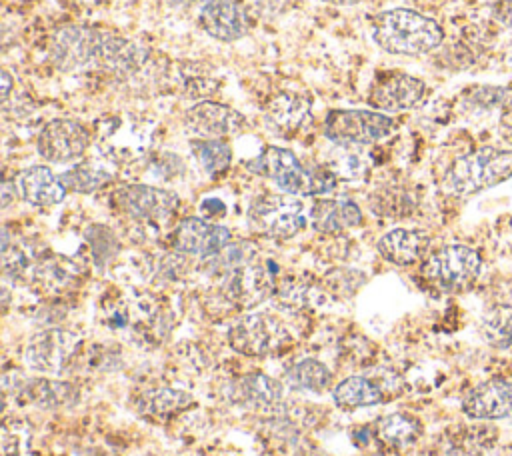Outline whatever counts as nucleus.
Segmentation results:
<instances>
[{
	"label": "nucleus",
	"instance_id": "obj_1",
	"mask_svg": "<svg viewBox=\"0 0 512 456\" xmlns=\"http://www.w3.org/2000/svg\"><path fill=\"white\" fill-rule=\"evenodd\" d=\"M150 58V50L124 36L80 24L58 28L50 40V60L62 72L108 70L130 76Z\"/></svg>",
	"mask_w": 512,
	"mask_h": 456
},
{
	"label": "nucleus",
	"instance_id": "obj_2",
	"mask_svg": "<svg viewBox=\"0 0 512 456\" xmlns=\"http://www.w3.org/2000/svg\"><path fill=\"white\" fill-rule=\"evenodd\" d=\"M374 42L390 52L402 56H422L442 44V26L410 8H392L380 12L372 22Z\"/></svg>",
	"mask_w": 512,
	"mask_h": 456
},
{
	"label": "nucleus",
	"instance_id": "obj_3",
	"mask_svg": "<svg viewBox=\"0 0 512 456\" xmlns=\"http://www.w3.org/2000/svg\"><path fill=\"white\" fill-rule=\"evenodd\" d=\"M512 176V152L498 148H478L456 158L442 178L446 192L454 196L476 194Z\"/></svg>",
	"mask_w": 512,
	"mask_h": 456
},
{
	"label": "nucleus",
	"instance_id": "obj_4",
	"mask_svg": "<svg viewBox=\"0 0 512 456\" xmlns=\"http://www.w3.org/2000/svg\"><path fill=\"white\" fill-rule=\"evenodd\" d=\"M250 166L268 176L286 194H324L336 184V176L326 168L308 170L294 152L278 146L266 148Z\"/></svg>",
	"mask_w": 512,
	"mask_h": 456
},
{
	"label": "nucleus",
	"instance_id": "obj_5",
	"mask_svg": "<svg viewBox=\"0 0 512 456\" xmlns=\"http://www.w3.org/2000/svg\"><path fill=\"white\" fill-rule=\"evenodd\" d=\"M248 224L270 238H290L306 226L302 200L294 194H262L248 208Z\"/></svg>",
	"mask_w": 512,
	"mask_h": 456
},
{
	"label": "nucleus",
	"instance_id": "obj_6",
	"mask_svg": "<svg viewBox=\"0 0 512 456\" xmlns=\"http://www.w3.org/2000/svg\"><path fill=\"white\" fill-rule=\"evenodd\" d=\"M392 130L394 120L374 110H330L324 118V136L338 146H366Z\"/></svg>",
	"mask_w": 512,
	"mask_h": 456
},
{
	"label": "nucleus",
	"instance_id": "obj_7",
	"mask_svg": "<svg viewBox=\"0 0 512 456\" xmlns=\"http://www.w3.org/2000/svg\"><path fill=\"white\" fill-rule=\"evenodd\" d=\"M480 256L464 244H448L428 256L422 274L440 290L460 292L474 284L480 274Z\"/></svg>",
	"mask_w": 512,
	"mask_h": 456
},
{
	"label": "nucleus",
	"instance_id": "obj_8",
	"mask_svg": "<svg viewBox=\"0 0 512 456\" xmlns=\"http://www.w3.org/2000/svg\"><path fill=\"white\" fill-rule=\"evenodd\" d=\"M290 340L288 328L272 314L254 312L242 316L228 332L230 346L248 356H262L280 350Z\"/></svg>",
	"mask_w": 512,
	"mask_h": 456
},
{
	"label": "nucleus",
	"instance_id": "obj_9",
	"mask_svg": "<svg viewBox=\"0 0 512 456\" xmlns=\"http://www.w3.org/2000/svg\"><path fill=\"white\" fill-rule=\"evenodd\" d=\"M90 146L88 130L72 118H54L38 134V152L56 164L78 160Z\"/></svg>",
	"mask_w": 512,
	"mask_h": 456
},
{
	"label": "nucleus",
	"instance_id": "obj_10",
	"mask_svg": "<svg viewBox=\"0 0 512 456\" xmlns=\"http://www.w3.org/2000/svg\"><path fill=\"white\" fill-rule=\"evenodd\" d=\"M244 124L246 120L240 112L212 100L198 102L184 114L186 130L198 140H224L238 134Z\"/></svg>",
	"mask_w": 512,
	"mask_h": 456
},
{
	"label": "nucleus",
	"instance_id": "obj_11",
	"mask_svg": "<svg viewBox=\"0 0 512 456\" xmlns=\"http://www.w3.org/2000/svg\"><path fill=\"white\" fill-rule=\"evenodd\" d=\"M114 202L124 214H128L134 220L160 222L178 208L180 200L170 190L146 184H130L118 188V192L114 194Z\"/></svg>",
	"mask_w": 512,
	"mask_h": 456
},
{
	"label": "nucleus",
	"instance_id": "obj_12",
	"mask_svg": "<svg viewBox=\"0 0 512 456\" xmlns=\"http://www.w3.org/2000/svg\"><path fill=\"white\" fill-rule=\"evenodd\" d=\"M80 338L68 330L48 328L34 334L24 348V362L38 372H60L72 358Z\"/></svg>",
	"mask_w": 512,
	"mask_h": 456
},
{
	"label": "nucleus",
	"instance_id": "obj_13",
	"mask_svg": "<svg viewBox=\"0 0 512 456\" xmlns=\"http://www.w3.org/2000/svg\"><path fill=\"white\" fill-rule=\"evenodd\" d=\"M152 126L132 116H114L100 128V150L110 160L132 158L148 148Z\"/></svg>",
	"mask_w": 512,
	"mask_h": 456
},
{
	"label": "nucleus",
	"instance_id": "obj_14",
	"mask_svg": "<svg viewBox=\"0 0 512 456\" xmlns=\"http://www.w3.org/2000/svg\"><path fill=\"white\" fill-rule=\"evenodd\" d=\"M230 238V230L220 224H212L202 218H186L174 232V248L184 254L210 260L230 244Z\"/></svg>",
	"mask_w": 512,
	"mask_h": 456
},
{
	"label": "nucleus",
	"instance_id": "obj_15",
	"mask_svg": "<svg viewBox=\"0 0 512 456\" xmlns=\"http://www.w3.org/2000/svg\"><path fill=\"white\" fill-rule=\"evenodd\" d=\"M424 92L426 86L420 78L404 72H392L372 84L368 92V102L378 110L402 112L418 106L424 98Z\"/></svg>",
	"mask_w": 512,
	"mask_h": 456
},
{
	"label": "nucleus",
	"instance_id": "obj_16",
	"mask_svg": "<svg viewBox=\"0 0 512 456\" xmlns=\"http://www.w3.org/2000/svg\"><path fill=\"white\" fill-rule=\"evenodd\" d=\"M462 410L476 420H494L512 414V380L490 378L474 386L464 396Z\"/></svg>",
	"mask_w": 512,
	"mask_h": 456
},
{
	"label": "nucleus",
	"instance_id": "obj_17",
	"mask_svg": "<svg viewBox=\"0 0 512 456\" xmlns=\"http://www.w3.org/2000/svg\"><path fill=\"white\" fill-rule=\"evenodd\" d=\"M270 290V274L262 264L254 260L224 270V292L240 306H254L262 302Z\"/></svg>",
	"mask_w": 512,
	"mask_h": 456
},
{
	"label": "nucleus",
	"instance_id": "obj_18",
	"mask_svg": "<svg viewBox=\"0 0 512 456\" xmlns=\"http://www.w3.org/2000/svg\"><path fill=\"white\" fill-rule=\"evenodd\" d=\"M198 24L220 42H234L248 30L246 14L236 0H206L198 10Z\"/></svg>",
	"mask_w": 512,
	"mask_h": 456
},
{
	"label": "nucleus",
	"instance_id": "obj_19",
	"mask_svg": "<svg viewBox=\"0 0 512 456\" xmlns=\"http://www.w3.org/2000/svg\"><path fill=\"white\" fill-rule=\"evenodd\" d=\"M282 392V384L266 374L242 376L228 388V396L234 404L258 412L274 410L282 400Z\"/></svg>",
	"mask_w": 512,
	"mask_h": 456
},
{
	"label": "nucleus",
	"instance_id": "obj_20",
	"mask_svg": "<svg viewBox=\"0 0 512 456\" xmlns=\"http://www.w3.org/2000/svg\"><path fill=\"white\" fill-rule=\"evenodd\" d=\"M264 120L272 132L292 136L310 120V98L296 92L276 94L264 110Z\"/></svg>",
	"mask_w": 512,
	"mask_h": 456
},
{
	"label": "nucleus",
	"instance_id": "obj_21",
	"mask_svg": "<svg viewBox=\"0 0 512 456\" xmlns=\"http://www.w3.org/2000/svg\"><path fill=\"white\" fill-rule=\"evenodd\" d=\"M18 194L34 206H52L64 200L66 186L62 178L56 176L46 166H30L22 170L16 178Z\"/></svg>",
	"mask_w": 512,
	"mask_h": 456
},
{
	"label": "nucleus",
	"instance_id": "obj_22",
	"mask_svg": "<svg viewBox=\"0 0 512 456\" xmlns=\"http://www.w3.org/2000/svg\"><path fill=\"white\" fill-rule=\"evenodd\" d=\"M428 244L430 238L422 230L394 228L378 240V252L396 266H410L426 254Z\"/></svg>",
	"mask_w": 512,
	"mask_h": 456
},
{
	"label": "nucleus",
	"instance_id": "obj_23",
	"mask_svg": "<svg viewBox=\"0 0 512 456\" xmlns=\"http://www.w3.org/2000/svg\"><path fill=\"white\" fill-rule=\"evenodd\" d=\"M362 220V212L356 202L348 198L334 200H316L310 210V222L316 232L322 234H338L346 228L358 226Z\"/></svg>",
	"mask_w": 512,
	"mask_h": 456
},
{
	"label": "nucleus",
	"instance_id": "obj_24",
	"mask_svg": "<svg viewBox=\"0 0 512 456\" xmlns=\"http://www.w3.org/2000/svg\"><path fill=\"white\" fill-rule=\"evenodd\" d=\"M60 178L66 190L88 194L102 188L114 178V166L108 156H102V158L92 156L68 168Z\"/></svg>",
	"mask_w": 512,
	"mask_h": 456
},
{
	"label": "nucleus",
	"instance_id": "obj_25",
	"mask_svg": "<svg viewBox=\"0 0 512 456\" xmlns=\"http://www.w3.org/2000/svg\"><path fill=\"white\" fill-rule=\"evenodd\" d=\"M332 396H334V402L344 410L358 408V406H372L384 400L382 388L366 376H350L342 380L334 388Z\"/></svg>",
	"mask_w": 512,
	"mask_h": 456
},
{
	"label": "nucleus",
	"instance_id": "obj_26",
	"mask_svg": "<svg viewBox=\"0 0 512 456\" xmlns=\"http://www.w3.org/2000/svg\"><path fill=\"white\" fill-rule=\"evenodd\" d=\"M330 380H332L330 370L314 358H304L286 370V382L294 390L322 392L328 388Z\"/></svg>",
	"mask_w": 512,
	"mask_h": 456
},
{
	"label": "nucleus",
	"instance_id": "obj_27",
	"mask_svg": "<svg viewBox=\"0 0 512 456\" xmlns=\"http://www.w3.org/2000/svg\"><path fill=\"white\" fill-rule=\"evenodd\" d=\"M334 146L336 148L326 156L324 168L332 172L336 178H362L368 170V156L360 150V146Z\"/></svg>",
	"mask_w": 512,
	"mask_h": 456
},
{
	"label": "nucleus",
	"instance_id": "obj_28",
	"mask_svg": "<svg viewBox=\"0 0 512 456\" xmlns=\"http://www.w3.org/2000/svg\"><path fill=\"white\" fill-rule=\"evenodd\" d=\"M376 430H378L380 440H384L386 444L408 446L420 436L422 428L414 416H410L406 412H396V414H388V416L380 418L376 424Z\"/></svg>",
	"mask_w": 512,
	"mask_h": 456
},
{
	"label": "nucleus",
	"instance_id": "obj_29",
	"mask_svg": "<svg viewBox=\"0 0 512 456\" xmlns=\"http://www.w3.org/2000/svg\"><path fill=\"white\" fill-rule=\"evenodd\" d=\"M190 150L198 160L200 168L208 176H220L228 170L232 160V150L224 140H194L190 142Z\"/></svg>",
	"mask_w": 512,
	"mask_h": 456
},
{
	"label": "nucleus",
	"instance_id": "obj_30",
	"mask_svg": "<svg viewBox=\"0 0 512 456\" xmlns=\"http://www.w3.org/2000/svg\"><path fill=\"white\" fill-rule=\"evenodd\" d=\"M22 392H26V396L44 406V408H56V406H66L72 404L76 400V388L64 382H54V380H32L26 382V386L22 388Z\"/></svg>",
	"mask_w": 512,
	"mask_h": 456
},
{
	"label": "nucleus",
	"instance_id": "obj_31",
	"mask_svg": "<svg viewBox=\"0 0 512 456\" xmlns=\"http://www.w3.org/2000/svg\"><path fill=\"white\" fill-rule=\"evenodd\" d=\"M192 400V394H188L186 390L160 388L142 396L140 410L152 416H170L178 410H184L188 404H192Z\"/></svg>",
	"mask_w": 512,
	"mask_h": 456
},
{
	"label": "nucleus",
	"instance_id": "obj_32",
	"mask_svg": "<svg viewBox=\"0 0 512 456\" xmlns=\"http://www.w3.org/2000/svg\"><path fill=\"white\" fill-rule=\"evenodd\" d=\"M482 338L494 348H512V306L490 310L482 320Z\"/></svg>",
	"mask_w": 512,
	"mask_h": 456
},
{
	"label": "nucleus",
	"instance_id": "obj_33",
	"mask_svg": "<svg viewBox=\"0 0 512 456\" xmlns=\"http://www.w3.org/2000/svg\"><path fill=\"white\" fill-rule=\"evenodd\" d=\"M462 98L468 106L478 110H492V108L506 110L508 106H512V90L502 86H472L464 90Z\"/></svg>",
	"mask_w": 512,
	"mask_h": 456
},
{
	"label": "nucleus",
	"instance_id": "obj_34",
	"mask_svg": "<svg viewBox=\"0 0 512 456\" xmlns=\"http://www.w3.org/2000/svg\"><path fill=\"white\" fill-rule=\"evenodd\" d=\"M492 16L506 28H512V0H498L492 6Z\"/></svg>",
	"mask_w": 512,
	"mask_h": 456
},
{
	"label": "nucleus",
	"instance_id": "obj_35",
	"mask_svg": "<svg viewBox=\"0 0 512 456\" xmlns=\"http://www.w3.org/2000/svg\"><path fill=\"white\" fill-rule=\"evenodd\" d=\"M500 134L512 142V106H508L506 110H502L500 116Z\"/></svg>",
	"mask_w": 512,
	"mask_h": 456
},
{
	"label": "nucleus",
	"instance_id": "obj_36",
	"mask_svg": "<svg viewBox=\"0 0 512 456\" xmlns=\"http://www.w3.org/2000/svg\"><path fill=\"white\" fill-rule=\"evenodd\" d=\"M16 192H18L16 182H14V184H10L8 180H4V184H2V206H4V208H8V206H10L12 198H16Z\"/></svg>",
	"mask_w": 512,
	"mask_h": 456
},
{
	"label": "nucleus",
	"instance_id": "obj_37",
	"mask_svg": "<svg viewBox=\"0 0 512 456\" xmlns=\"http://www.w3.org/2000/svg\"><path fill=\"white\" fill-rule=\"evenodd\" d=\"M202 210L208 214V216H212L214 212H218V214H222V212H226V208H224V204L220 202V200H204L202 202Z\"/></svg>",
	"mask_w": 512,
	"mask_h": 456
},
{
	"label": "nucleus",
	"instance_id": "obj_38",
	"mask_svg": "<svg viewBox=\"0 0 512 456\" xmlns=\"http://www.w3.org/2000/svg\"><path fill=\"white\" fill-rule=\"evenodd\" d=\"M170 6L174 8H184V10H190V8H198L206 2V0H166Z\"/></svg>",
	"mask_w": 512,
	"mask_h": 456
},
{
	"label": "nucleus",
	"instance_id": "obj_39",
	"mask_svg": "<svg viewBox=\"0 0 512 456\" xmlns=\"http://www.w3.org/2000/svg\"><path fill=\"white\" fill-rule=\"evenodd\" d=\"M0 82H2V100L6 102V98L10 96V88H12V76L8 70L0 72Z\"/></svg>",
	"mask_w": 512,
	"mask_h": 456
},
{
	"label": "nucleus",
	"instance_id": "obj_40",
	"mask_svg": "<svg viewBox=\"0 0 512 456\" xmlns=\"http://www.w3.org/2000/svg\"><path fill=\"white\" fill-rule=\"evenodd\" d=\"M324 2L338 4V6H348V4H358V2H362V0H324Z\"/></svg>",
	"mask_w": 512,
	"mask_h": 456
},
{
	"label": "nucleus",
	"instance_id": "obj_41",
	"mask_svg": "<svg viewBox=\"0 0 512 456\" xmlns=\"http://www.w3.org/2000/svg\"><path fill=\"white\" fill-rule=\"evenodd\" d=\"M510 226H512V220H510Z\"/></svg>",
	"mask_w": 512,
	"mask_h": 456
}]
</instances>
